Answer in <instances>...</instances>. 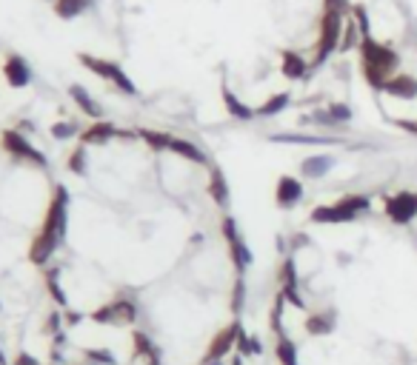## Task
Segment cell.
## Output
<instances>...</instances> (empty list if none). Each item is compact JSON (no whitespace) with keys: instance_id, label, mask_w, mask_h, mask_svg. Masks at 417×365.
I'll return each mask as SVG.
<instances>
[{"instance_id":"d6986e66","label":"cell","mask_w":417,"mask_h":365,"mask_svg":"<svg viewBox=\"0 0 417 365\" xmlns=\"http://www.w3.org/2000/svg\"><path fill=\"white\" fill-rule=\"evenodd\" d=\"M220 98H223V106H226V111L232 114L235 120H243V123H249V120H255L257 118V111L252 109V106H246L237 94L232 91V86H220Z\"/></svg>"},{"instance_id":"7bdbcfd3","label":"cell","mask_w":417,"mask_h":365,"mask_svg":"<svg viewBox=\"0 0 417 365\" xmlns=\"http://www.w3.org/2000/svg\"><path fill=\"white\" fill-rule=\"evenodd\" d=\"M14 365H41V362H37L32 354H26V351H21V354H17L14 357Z\"/></svg>"},{"instance_id":"8fae6325","label":"cell","mask_w":417,"mask_h":365,"mask_svg":"<svg viewBox=\"0 0 417 365\" xmlns=\"http://www.w3.org/2000/svg\"><path fill=\"white\" fill-rule=\"evenodd\" d=\"M243 331V322L235 317L232 325H226L223 331H217L212 337V342H208V349H206V357L203 362H223V357H229L235 351V345H237V334Z\"/></svg>"},{"instance_id":"30bf717a","label":"cell","mask_w":417,"mask_h":365,"mask_svg":"<svg viewBox=\"0 0 417 365\" xmlns=\"http://www.w3.org/2000/svg\"><path fill=\"white\" fill-rule=\"evenodd\" d=\"M92 320L100 322V325H131L138 320V305L131 300H115V302H106L100 309L92 311Z\"/></svg>"},{"instance_id":"4fadbf2b","label":"cell","mask_w":417,"mask_h":365,"mask_svg":"<svg viewBox=\"0 0 417 365\" xmlns=\"http://www.w3.org/2000/svg\"><path fill=\"white\" fill-rule=\"evenodd\" d=\"M309 71H312V63H309L300 52H295V49H283V52H280V74H283V78H286L289 83L306 80Z\"/></svg>"},{"instance_id":"484cf974","label":"cell","mask_w":417,"mask_h":365,"mask_svg":"<svg viewBox=\"0 0 417 365\" xmlns=\"http://www.w3.org/2000/svg\"><path fill=\"white\" fill-rule=\"evenodd\" d=\"M275 357H277L280 365H300L297 362V342L289 340L286 334L275 337Z\"/></svg>"},{"instance_id":"f546056e","label":"cell","mask_w":417,"mask_h":365,"mask_svg":"<svg viewBox=\"0 0 417 365\" xmlns=\"http://www.w3.org/2000/svg\"><path fill=\"white\" fill-rule=\"evenodd\" d=\"M235 351H237L240 357H260V354H263V342H260V337H255V334L240 331Z\"/></svg>"},{"instance_id":"836d02e7","label":"cell","mask_w":417,"mask_h":365,"mask_svg":"<svg viewBox=\"0 0 417 365\" xmlns=\"http://www.w3.org/2000/svg\"><path fill=\"white\" fill-rule=\"evenodd\" d=\"M352 17H354V23H357L360 34H363V37H372V23H369V12H366V6H363V3H354V6H352Z\"/></svg>"},{"instance_id":"603a6c76","label":"cell","mask_w":417,"mask_h":365,"mask_svg":"<svg viewBox=\"0 0 417 365\" xmlns=\"http://www.w3.org/2000/svg\"><path fill=\"white\" fill-rule=\"evenodd\" d=\"M169 151H175L178 157L189 160V163H197V166H208V157L206 151L200 146H195L192 140H183V137H172V143H169Z\"/></svg>"},{"instance_id":"7c38bea8","label":"cell","mask_w":417,"mask_h":365,"mask_svg":"<svg viewBox=\"0 0 417 365\" xmlns=\"http://www.w3.org/2000/svg\"><path fill=\"white\" fill-rule=\"evenodd\" d=\"M272 143H286V146H343L340 137H332V134H306V131H280V134H269Z\"/></svg>"},{"instance_id":"1f68e13d","label":"cell","mask_w":417,"mask_h":365,"mask_svg":"<svg viewBox=\"0 0 417 365\" xmlns=\"http://www.w3.org/2000/svg\"><path fill=\"white\" fill-rule=\"evenodd\" d=\"M283 311H286V297H283V294L277 291V297H275V305H272V311H269V325H272L275 337L286 334V331H283Z\"/></svg>"},{"instance_id":"8992f818","label":"cell","mask_w":417,"mask_h":365,"mask_svg":"<svg viewBox=\"0 0 417 365\" xmlns=\"http://www.w3.org/2000/svg\"><path fill=\"white\" fill-rule=\"evenodd\" d=\"M220 234L226 240V245H229V257L237 268V274H246V268H249L255 263V254H252V248L246 245L243 234H240V228H237V220L232 214H226L223 223H220Z\"/></svg>"},{"instance_id":"ab89813d","label":"cell","mask_w":417,"mask_h":365,"mask_svg":"<svg viewBox=\"0 0 417 365\" xmlns=\"http://www.w3.org/2000/svg\"><path fill=\"white\" fill-rule=\"evenodd\" d=\"M400 131H406V134H411V137H417V120H409V118H397V120H392Z\"/></svg>"},{"instance_id":"f35d334b","label":"cell","mask_w":417,"mask_h":365,"mask_svg":"<svg viewBox=\"0 0 417 365\" xmlns=\"http://www.w3.org/2000/svg\"><path fill=\"white\" fill-rule=\"evenodd\" d=\"M352 0H323V12H337L343 17H352Z\"/></svg>"},{"instance_id":"6da1fadb","label":"cell","mask_w":417,"mask_h":365,"mask_svg":"<svg viewBox=\"0 0 417 365\" xmlns=\"http://www.w3.org/2000/svg\"><path fill=\"white\" fill-rule=\"evenodd\" d=\"M66 211H69V191H66V186H58L49 203L43 228L37 232V237L29 245V260L34 265H46L52 260V254L58 252L61 240L66 237Z\"/></svg>"},{"instance_id":"ee69618b","label":"cell","mask_w":417,"mask_h":365,"mask_svg":"<svg viewBox=\"0 0 417 365\" xmlns=\"http://www.w3.org/2000/svg\"><path fill=\"white\" fill-rule=\"evenodd\" d=\"M63 320H66V322H69V325H78V322H81V320H83V317H81V314H78V311H66V314H63Z\"/></svg>"},{"instance_id":"7a4b0ae2","label":"cell","mask_w":417,"mask_h":365,"mask_svg":"<svg viewBox=\"0 0 417 365\" xmlns=\"http://www.w3.org/2000/svg\"><path fill=\"white\" fill-rule=\"evenodd\" d=\"M360 71H363L369 89L383 91V83L400 71V54L386 43H377L374 37H363L360 41Z\"/></svg>"},{"instance_id":"cb8c5ba5","label":"cell","mask_w":417,"mask_h":365,"mask_svg":"<svg viewBox=\"0 0 417 365\" xmlns=\"http://www.w3.org/2000/svg\"><path fill=\"white\" fill-rule=\"evenodd\" d=\"M69 98L74 100V103H78L81 106V111H86L89 114V118H94V120H100V114H103V109H100V103L98 100H94L92 98V94L83 89V86H78V83H74V86H69Z\"/></svg>"},{"instance_id":"5b68a950","label":"cell","mask_w":417,"mask_h":365,"mask_svg":"<svg viewBox=\"0 0 417 365\" xmlns=\"http://www.w3.org/2000/svg\"><path fill=\"white\" fill-rule=\"evenodd\" d=\"M81 63H83L92 74H98L100 80H109L111 86H118L123 94H138L135 80H131L129 74L120 69V63H115V60H103V57H94V54H81Z\"/></svg>"},{"instance_id":"bcb514c9","label":"cell","mask_w":417,"mask_h":365,"mask_svg":"<svg viewBox=\"0 0 417 365\" xmlns=\"http://www.w3.org/2000/svg\"><path fill=\"white\" fill-rule=\"evenodd\" d=\"M203 365H223V362H203Z\"/></svg>"},{"instance_id":"d590c367","label":"cell","mask_w":417,"mask_h":365,"mask_svg":"<svg viewBox=\"0 0 417 365\" xmlns=\"http://www.w3.org/2000/svg\"><path fill=\"white\" fill-rule=\"evenodd\" d=\"M66 166H69V171H74V175H86V146L83 148H74L72 155H69V160H66Z\"/></svg>"},{"instance_id":"f1b7e54d","label":"cell","mask_w":417,"mask_h":365,"mask_svg":"<svg viewBox=\"0 0 417 365\" xmlns=\"http://www.w3.org/2000/svg\"><path fill=\"white\" fill-rule=\"evenodd\" d=\"M360 41H363V34H360L354 17H346V26H343V37H340V54H346L352 49H360Z\"/></svg>"},{"instance_id":"4316f807","label":"cell","mask_w":417,"mask_h":365,"mask_svg":"<svg viewBox=\"0 0 417 365\" xmlns=\"http://www.w3.org/2000/svg\"><path fill=\"white\" fill-rule=\"evenodd\" d=\"M92 6V0H54V14L63 21H74Z\"/></svg>"},{"instance_id":"b9f144b4","label":"cell","mask_w":417,"mask_h":365,"mask_svg":"<svg viewBox=\"0 0 417 365\" xmlns=\"http://www.w3.org/2000/svg\"><path fill=\"white\" fill-rule=\"evenodd\" d=\"M61 325H63V314H52L49 317V322H46V331H61Z\"/></svg>"},{"instance_id":"e575fe53","label":"cell","mask_w":417,"mask_h":365,"mask_svg":"<svg viewBox=\"0 0 417 365\" xmlns=\"http://www.w3.org/2000/svg\"><path fill=\"white\" fill-rule=\"evenodd\" d=\"M326 111L332 114V120L340 123V126H343V123H352V118H354V111H352L349 103H329Z\"/></svg>"},{"instance_id":"74e56055","label":"cell","mask_w":417,"mask_h":365,"mask_svg":"<svg viewBox=\"0 0 417 365\" xmlns=\"http://www.w3.org/2000/svg\"><path fill=\"white\" fill-rule=\"evenodd\" d=\"M86 360H89V362H98V365H118L115 354L106 351V349H89V351H86Z\"/></svg>"},{"instance_id":"ffe728a7","label":"cell","mask_w":417,"mask_h":365,"mask_svg":"<svg viewBox=\"0 0 417 365\" xmlns=\"http://www.w3.org/2000/svg\"><path fill=\"white\" fill-rule=\"evenodd\" d=\"M334 322H337V314L332 309L329 311H312L303 320V329H306L309 337H326L334 331Z\"/></svg>"},{"instance_id":"ac0fdd59","label":"cell","mask_w":417,"mask_h":365,"mask_svg":"<svg viewBox=\"0 0 417 365\" xmlns=\"http://www.w3.org/2000/svg\"><path fill=\"white\" fill-rule=\"evenodd\" d=\"M334 166H337L334 155H309L300 163V175L306 180H320V177H326Z\"/></svg>"},{"instance_id":"7402d4cb","label":"cell","mask_w":417,"mask_h":365,"mask_svg":"<svg viewBox=\"0 0 417 365\" xmlns=\"http://www.w3.org/2000/svg\"><path fill=\"white\" fill-rule=\"evenodd\" d=\"M118 134V129L111 126V123H106V120H94L86 131H81V143L83 146H103V143H109L111 137Z\"/></svg>"},{"instance_id":"60d3db41","label":"cell","mask_w":417,"mask_h":365,"mask_svg":"<svg viewBox=\"0 0 417 365\" xmlns=\"http://www.w3.org/2000/svg\"><path fill=\"white\" fill-rule=\"evenodd\" d=\"M309 243H312V240H309V234H303V232H300V234H295V237L289 240V245H292V254H295V252H300V248H306Z\"/></svg>"},{"instance_id":"44dd1931","label":"cell","mask_w":417,"mask_h":365,"mask_svg":"<svg viewBox=\"0 0 417 365\" xmlns=\"http://www.w3.org/2000/svg\"><path fill=\"white\" fill-rule=\"evenodd\" d=\"M131 354L135 357H143L146 365H160V349L146 331H131Z\"/></svg>"},{"instance_id":"5bb4252c","label":"cell","mask_w":417,"mask_h":365,"mask_svg":"<svg viewBox=\"0 0 417 365\" xmlns=\"http://www.w3.org/2000/svg\"><path fill=\"white\" fill-rule=\"evenodd\" d=\"M300 200H303V183L297 177H292V175H283L277 180V186H275V206L283 208V211H289Z\"/></svg>"},{"instance_id":"4dcf8cb0","label":"cell","mask_w":417,"mask_h":365,"mask_svg":"<svg viewBox=\"0 0 417 365\" xmlns=\"http://www.w3.org/2000/svg\"><path fill=\"white\" fill-rule=\"evenodd\" d=\"M46 288H49V294H52L54 302L66 305V291H63V285H61V268L58 265L46 268Z\"/></svg>"},{"instance_id":"277c9868","label":"cell","mask_w":417,"mask_h":365,"mask_svg":"<svg viewBox=\"0 0 417 365\" xmlns=\"http://www.w3.org/2000/svg\"><path fill=\"white\" fill-rule=\"evenodd\" d=\"M346 17L337 12H323L317 17V37H314V54H312V69H320L329 63V57L340 49V37H343Z\"/></svg>"},{"instance_id":"2e32d148","label":"cell","mask_w":417,"mask_h":365,"mask_svg":"<svg viewBox=\"0 0 417 365\" xmlns=\"http://www.w3.org/2000/svg\"><path fill=\"white\" fill-rule=\"evenodd\" d=\"M3 78L12 89H26L32 83V66L26 63V57L21 54H9L3 63Z\"/></svg>"},{"instance_id":"d4e9b609","label":"cell","mask_w":417,"mask_h":365,"mask_svg":"<svg viewBox=\"0 0 417 365\" xmlns=\"http://www.w3.org/2000/svg\"><path fill=\"white\" fill-rule=\"evenodd\" d=\"M289 106H292V94L289 91H277V94H272L266 103H260L255 111H257V118H275V114L286 111Z\"/></svg>"},{"instance_id":"ba28073f","label":"cell","mask_w":417,"mask_h":365,"mask_svg":"<svg viewBox=\"0 0 417 365\" xmlns=\"http://www.w3.org/2000/svg\"><path fill=\"white\" fill-rule=\"evenodd\" d=\"M277 283H280V294L286 297V302L295 305V309H300V311H306V300H303V294H300V277H297L295 254L283 257V263L277 268Z\"/></svg>"},{"instance_id":"f6af8a7d","label":"cell","mask_w":417,"mask_h":365,"mask_svg":"<svg viewBox=\"0 0 417 365\" xmlns=\"http://www.w3.org/2000/svg\"><path fill=\"white\" fill-rule=\"evenodd\" d=\"M232 365H243V357H240V354H235V357H232Z\"/></svg>"},{"instance_id":"d6a6232c","label":"cell","mask_w":417,"mask_h":365,"mask_svg":"<svg viewBox=\"0 0 417 365\" xmlns=\"http://www.w3.org/2000/svg\"><path fill=\"white\" fill-rule=\"evenodd\" d=\"M243 309H246V280H243V274H237L235 288H232V314L240 317Z\"/></svg>"},{"instance_id":"e0dca14e","label":"cell","mask_w":417,"mask_h":365,"mask_svg":"<svg viewBox=\"0 0 417 365\" xmlns=\"http://www.w3.org/2000/svg\"><path fill=\"white\" fill-rule=\"evenodd\" d=\"M208 197L220 208H229V203H232V188H229V180H226L220 166L208 168Z\"/></svg>"},{"instance_id":"52a82bcc","label":"cell","mask_w":417,"mask_h":365,"mask_svg":"<svg viewBox=\"0 0 417 365\" xmlns=\"http://www.w3.org/2000/svg\"><path fill=\"white\" fill-rule=\"evenodd\" d=\"M0 146H3L6 155L17 157V160H29L32 166H41V168L49 166V160L43 157V151H37V148L26 140V134H23L21 129H6L3 137H0Z\"/></svg>"},{"instance_id":"8d00e7d4","label":"cell","mask_w":417,"mask_h":365,"mask_svg":"<svg viewBox=\"0 0 417 365\" xmlns=\"http://www.w3.org/2000/svg\"><path fill=\"white\" fill-rule=\"evenodd\" d=\"M49 131H52L54 140H69V137H74V134H78V126L69 123V120H61V123H54Z\"/></svg>"},{"instance_id":"83f0119b","label":"cell","mask_w":417,"mask_h":365,"mask_svg":"<svg viewBox=\"0 0 417 365\" xmlns=\"http://www.w3.org/2000/svg\"><path fill=\"white\" fill-rule=\"evenodd\" d=\"M138 137H140L151 151H169V143H172V134L155 131V129H140Z\"/></svg>"},{"instance_id":"3957f363","label":"cell","mask_w":417,"mask_h":365,"mask_svg":"<svg viewBox=\"0 0 417 365\" xmlns=\"http://www.w3.org/2000/svg\"><path fill=\"white\" fill-rule=\"evenodd\" d=\"M372 211V197L369 195H343L337 203L317 206L312 208L309 220L317 225H337V223H354L357 217H363Z\"/></svg>"},{"instance_id":"9c48e42d","label":"cell","mask_w":417,"mask_h":365,"mask_svg":"<svg viewBox=\"0 0 417 365\" xmlns=\"http://www.w3.org/2000/svg\"><path fill=\"white\" fill-rule=\"evenodd\" d=\"M383 211L394 225H409L417 217V191H397L383 197Z\"/></svg>"},{"instance_id":"9a60e30c","label":"cell","mask_w":417,"mask_h":365,"mask_svg":"<svg viewBox=\"0 0 417 365\" xmlns=\"http://www.w3.org/2000/svg\"><path fill=\"white\" fill-rule=\"evenodd\" d=\"M383 94L394 100H417V78L406 71H397L383 83Z\"/></svg>"}]
</instances>
